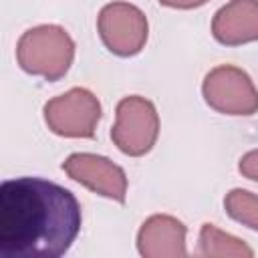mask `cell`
<instances>
[{
  "mask_svg": "<svg viewBox=\"0 0 258 258\" xmlns=\"http://www.w3.org/2000/svg\"><path fill=\"white\" fill-rule=\"evenodd\" d=\"M101 119L99 99L81 87H75L44 105V121L48 129L60 137L89 139L95 135Z\"/></svg>",
  "mask_w": 258,
  "mask_h": 258,
  "instance_id": "cell-4",
  "label": "cell"
},
{
  "mask_svg": "<svg viewBox=\"0 0 258 258\" xmlns=\"http://www.w3.org/2000/svg\"><path fill=\"white\" fill-rule=\"evenodd\" d=\"M200 254L202 256H232V258H252L254 250L246 246L240 238L220 230L214 224H204L200 230Z\"/></svg>",
  "mask_w": 258,
  "mask_h": 258,
  "instance_id": "cell-10",
  "label": "cell"
},
{
  "mask_svg": "<svg viewBox=\"0 0 258 258\" xmlns=\"http://www.w3.org/2000/svg\"><path fill=\"white\" fill-rule=\"evenodd\" d=\"M238 169L244 177H248L252 181H258V149H252V151L244 153L240 157Z\"/></svg>",
  "mask_w": 258,
  "mask_h": 258,
  "instance_id": "cell-12",
  "label": "cell"
},
{
  "mask_svg": "<svg viewBox=\"0 0 258 258\" xmlns=\"http://www.w3.org/2000/svg\"><path fill=\"white\" fill-rule=\"evenodd\" d=\"M185 226L173 216L155 214L147 218L137 234V250L143 258H183Z\"/></svg>",
  "mask_w": 258,
  "mask_h": 258,
  "instance_id": "cell-8",
  "label": "cell"
},
{
  "mask_svg": "<svg viewBox=\"0 0 258 258\" xmlns=\"http://www.w3.org/2000/svg\"><path fill=\"white\" fill-rule=\"evenodd\" d=\"M157 135L159 115L149 99L131 95L117 103L111 139L119 151L131 157H141L151 151Z\"/></svg>",
  "mask_w": 258,
  "mask_h": 258,
  "instance_id": "cell-3",
  "label": "cell"
},
{
  "mask_svg": "<svg viewBox=\"0 0 258 258\" xmlns=\"http://www.w3.org/2000/svg\"><path fill=\"white\" fill-rule=\"evenodd\" d=\"M157 2L163 4V6H169V8H183V10H187V8H198V6L206 4L208 0H157Z\"/></svg>",
  "mask_w": 258,
  "mask_h": 258,
  "instance_id": "cell-13",
  "label": "cell"
},
{
  "mask_svg": "<svg viewBox=\"0 0 258 258\" xmlns=\"http://www.w3.org/2000/svg\"><path fill=\"white\" fill-rule=\"evenodd\" d=\"M62 171L87 189L119 204H125L127 175L111 159L95 153H73L62 163Z\"/></svg>",
  "mask_w": 258,
  "mask_h": 258,
  "instance_id": "cell-7",
  "label": "cell"
},
{
  "mask_svg": "<svg viewBox=\"0 0 258 258\" xmlns=\"http://www.w3.org/2000/svg\"><path fill=\"white\" fill-rule=\"evenodd\" d=\"M204 101L224 115H254L258 111V91L246 71L234 64L212 69L202 85Z\"/></svg>",
  "mask_w": 258,
  "mask_h": 258,
  "instance_id": "cell-5",
  "label": "cell"
},
{
  "mask_svg": "<svg viewBox=\"0 0 258 258\" xmlns=\"http://www.w3.org/2000/svg\"><path fill=\"white\" fill-rule=\"evenodd\" d=\"M81 204L67 187L42 177L0 185V250L6 258H58L81 232Z\"/></svg>",
  "mask_w": 258,
  "mask_h": 258,
  "instance_id": "cell-1",
  "label": "cell"
},
{
  "mask_svg": "<svg viewBox=\"0 0 258 258\" xmlns=\"http://www.w3.org/2000/svg\"><path fill=\"white\" fill-rule=\"evenodd\" d=\"M226 214L242 226L258 232V196L248 189H232L224 198Z\"/></svg>",
  "mask_w": 258,
  "mask_h": 258,
  "instance_id": "cell-11",
  "label": "cell"
},
{
  "mask_svg": "<svg viewBox=\"0 0 258 258\" xmlns=\"http://www.w3.org/2000/svg\"><path fill=\"white\" fill-rule=\"evenodd\" d=\"M75 58L71 34L56 24H40L22 32L16 44V60L28 75L58 81L67 75Z\"/></svg>",
  "mask_w": 258,
  "mask_h": 258,
  "instance_id": "cell-2",
  "label": "cell"
},
{
  "mask_svg": "<svg viewBox=\"0 0 258 258\" xmlns=\"http://www.w3.org/2000/svg\"><path fill=\"white\" fill-rule=\"evenodd\" d=\"M97 30L107 50L117 56H133L145 46L149 24L137 6L129 2H111L101 8Z\"/></svg>",
  "mask_w": 258,
  "mask_h": 258,
  "instance_id": "cell-6",
  "label": "cell"
},
{
  "mask_svg": "<svg viewBox=\"0 0 258 258\" xmlns=\"http://www.w3.org/2000/svg\"><path fill=\"white\" fill-rule=\"evenodd\" d=\"M212 34L226 46L258 40V0H230L216 12Z\"/></svg>",
  "mask_w": 258,
  "mask_h": 258,
  "instance_id": "cell-9",
  "label": "cell"
}]
</instances>
